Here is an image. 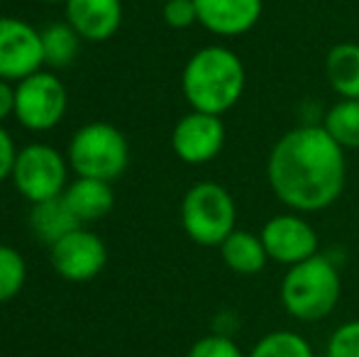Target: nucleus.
<instances>
[{
  "instance_id": "obj_21",
  "label": "nucleus",
  "mask_w": 359,
  "mask_h": 357,
  "mask_svg": "<svg viewBox=\"0 0 359 357\" xmlns=\"http://www.w3.org/2000/svg\"><path fill=\"white\" fill-rule=\"evenodd\" d=\"M27 279L25 257L10 245H0V306L13 301Z\"/></svg>"
},
{
  "instance_id": "obj_8",
  "label": "nucleus",
  "mask_w": 359,
  "mask_h": 357,
  "mask_svg": "<svg viewBox=\"0 0 359 357\" xmlns=\"http://www.w3.org/2000/svg\"><path fill=\"white\" fill-rule=\"evenodd\" d=\"M259 238L269 255V262L293 267L306 260L316 257L320 248L318 230L303 218V213H279L271 215L259 230Z\"/></svg>"
},
{
  "instance_id": "obj_23",
  "label": "nucleus",
  "mask_w": 359,
  "mask_h": 357,
  "mask_svg": "<svg viewBox=\"0 0 359 357\" xmlns=\"http://www.w3.org/2000/svg\"><path fill=\"white\" fill-rule=\"evenodd\" d=\"M325 357H359V321H347L332 330Z\"/></svg>"
},
{
  "instance_id": "obj_18",
  "label": "nucleus",
  "mask_w": 359,
  "mask_h": 357,
  "mask_svg": "<svg viewBox=\"0 0 359 357\" xmlns=\"http://www.w3.org/2000/svg\"><path fill=\"white\" fill-rule=\"evenodd\" d=\"M81 52V37L69 22H54L42 29L44 67L67 69L76 62Z\"/></svg>"
},
{
  "instance_id": "obj_6",
  "label": "nucleus",
  "mask_w": 359,
  "mask_h": 357,
  "mask_svg": "<svg viewBox=\"0 0 359 357\" xmlns=\"http://www.w3.org/2000/svg\"><path fill=\"white\" fill-rule=\"evenodd\" d=\"M69 159L52 144L34 142L18 152L13 169V184L29 203L57 198L69 186Z\"/></svg>"
},
{
  "instance_id": "obj_4",
  "label": "nucleus",
  "mask_w": 359,
  "mask_h": 357,
  "mask_svg": "<svg viewBox=\"0 0 359 357\" xmlns=\"http://www.w3.org/2000/svg\"><path fill=\"white\" fill-rule=\"evenodd\" d=\"M67 159L76 177L113 184L130 164V142L115 125L95 120L74 133Z\"/></svg>"
},
{
  "instance_id": "obj_12",
  "label": "nucleus",
  "mask_w": 359,
  "mask_h": 357,
  "mask_svg": "<svg viewBox=\"0 0 359 357\" xmlns=\"http://www.w3.org/2000/svg\"><path fill=\"white\" fill-rule=\"evenodd\" d=\"M198 25L217 37H240L257 27L264 0H196Z\"/></svg>"
},
{
  "instance_id": "obj_7",
  "label": "nucleus",
  "mask_w": 359,
  "mask_h": 357,
  "mask_svg": "<svg viewBox=\"0 0 359 357\" xmlns=\"http://www.w3.org/2000/svg\"><path fill=\"white\" fill-rule=\"evenodd\" d=\"M69 95L52 72H37L15 83V118L25 130L47 133L67 115Z\"/></svg>"
},
{
  "instance_id": "obj_1",
  "label": "nucleus",
  "mask_w": 359,
  "mask_h": 357,
  "mask_svg": "<svg viewBox=\"0 0 359 357\" xmlns=\"http://www.w3.org/2000/svg\"><path fill=\"white\" fill-rule=\"evenodd\" d=\"M266 181L286 208L303 215L325 210L345 189V149L323 125H298L281 135L271 147Z\"/></svg>"
},
{
  "instance_id": "obj_17",
  "label": "nucleus",
  "mask_w": 359,
  "mask_h": 357,
  "mask_svg": "<svg viewBox=\"0 0 359 357\" xmlns=\"http://www.w3.org/2000/svg\"><path fill=\"white\" fill-rule=\"evenodd\" d=\"M325 76L340 98L359 100V42H337L327 52Z\"/></svg>"
},
{
  "instance_id": "obj_10",
  "label": "nucleus",
  "mask_w": 359,
  "mask_h": 357,
  "mask_svg": "<svg viewBox=\"0 0 359 357\" xmlns=\"http://www.w3.org/2000/svg\"><path fill=\"white\" fill-rule=\"evenodd\" d=\"M49 262L62 279L83 284L103 271L108 262V248L98 235L81 225L49 248Z\"/></svg>"
},
{
  "instance_id": "obj_26",
  "label": "nucleus",
  "mask_w": 359,
  "mask_h": 357,
  "mask_svg": "<svg viewBox=\"0 0 359 357\" xmlns=\"http://www.w3.org/2000/svg\"><path fill=\"white\" fill-rule=\"evenodd\" d=\"M10 115H15V86L0 79V123Z\"/></svg>"
},
{
  "instance_id": "obj_5",
  "label": "nucleus",
  "mask_w": 359,
  "mask_h": 357,
  "mask_svg": "<svg viewBox=\"0 0 359 357\" xmlns=\"http://www.w3.org/2000/svg\"><path fill=\"white\" fill-rule=\"evenodd\" d=\"M235 223V198L215 181H198L181 198V228L201 248H220Z\"/></svg>"
},
{
  "instance_id": "obj_24",
  "label": "nucleus",
  "mask_w": 359,
  "mask_h": 357,
  "mask_svg": "<svg viewBox=\"0 0 359 357\" xmlns=\"http://www.w3.org/2000/svg\"><path fill=\"white\" fill-rule=\"evenodd\" d=\"M161 18L171 29H189L198 25L196 0H166L161 8Z\"/></svg>"
},
{
  "instance_id": "obj_27",
  "label": "nucleus",
  "mask_w": 359,
  "mask_h": 357,
  "mask_svg": "<svg viewBox=\"0 0 359 357\" xmlns=\"http://www.w3.org/2000/svg\"><path fill=\"white\" fill-rule=\"evenodd\" d=\"M42 3H49V5H54V3H67V0H42Z\"/></svg>"
},
{
  "instance_id": "obj_15",
  "label": "nucleus",
  "mask_w": 359,
  "mask_h": 357,
  "mask_svg": "<svg viewBox=\"0 0 359 357\" xmlns=\"http://www.w3.org/2000/svg\"><path fill=\"white\" fill-rule=\"evenodd\" d=\"M76 228H81V223L64 201V194L57 196V198L32 203V208H29V230L39 243L49 245V248Z\"/></svg>"
},
{
  "instance_id": "obj_3",
  "label": "nucleus",
  "mask_w": 359,
  "mask_h": 357,
  "mask_svg": "<svg viewBox=\"0 0 359 357\" xmlns=\"http://www.w3.org/2000/svg\"><path fill=\"white\" fill-rule=\"evenodd\" d=\"M340 271L332 264V260L323 257L320 252L306 262L288 267L279 286L284 311L301 323H318L327 318L340 304Z\"/></svg>"
},
{
  "instance_id": "obj_20",
  "label": "nucleus",
  "mask_w": 359,
  "mask_h": 357,
  "mask_svg": "<svg viewBox=\"0 0 359 357\" xmlns=\"http://www.w3.org/2000/svg\"><path fill=\"white\" fill-rule=\"evenodd\" d=\"M247 357H316V353L296 330H271L257 340Z\"/></svg>"
},
{
  "instance_id": "obj_22",
  "label": "nucleus",
  "mask_w": 359,
  "mask_h": 357,
  "mask_svg": "<svg viewBox=\"0 0 359 357\" xmlns=\"http://www.w3.org/2000/svg\"><path fill=\"white\" fill-rule=\"evenodd\" d=\"M186 357H247L242 348L225 333H210L191 345Z\"/></svg>"
},
{
  "instance_id": "obj_25",
  "label": "nucleus",
  "mask_w": 359,
  "mask_h": 357,
  "mask_svg": "<svg viewBox=\"0 0 359 357\" xmlns=\"http://www.w3.org/2000/svg\"><path fill=\"white\" fill-rule=\"evenodd\" d=\"M20 149L15 147V140L8 130L0 125V181L13 177V169H15V159H18Z\"/></svg>"
},
{
  "instance_id": "obj_13",
  "label": "nucleus",
  "mask_w": 359,
  "mask_h": 357,
  "mask_svg": "<svg viewBox=\"0 0 359 357\" xmlns=\"http://www.w3.org/2000/svg\"><path fill=\"white\" fill-rule=\"evenodd\" d=\"M67 22L86 42H105L123 25V0H67Z\"/></svg>"
},
{
  "instance_id": "obj_11",
  "label": "nucleus",
  "mask_w": 359,
  "mask_h": 357,
  "mask_svg": "<svg viewBox=\"0 0 359 357\" xmlns=\"http://www.w3.org/2000/svg\"><path fill=\"white\" fill-rule=\"evenodd\" d=\"M225 147V125L220 115L191 110L171 130V149L184 164L201 167L213 162Z\"/></svg>"
},
{
  "instance_id": "obj_16",
  "label": "nucleus",
  "mask_w": 359,
  "mask_h": 357,
  "mask_svg": "<svg viewBox=\"0 0 359 357\" xmlns=\"http://www.w3.org/2000/svg\"><path fill=\"white\" fill-rule=\"evenodd\" d=\"M220 257L225 267L240 276H255L269 262V255L264 250V243L252 230L235 228L220 245Z\"/></svg>"
},
{
  "instance_id": "obj_19",
  "label": "nucleus",
  "mask_w": 359,
  "mask_h": 357,
  "mask_svg": "<svg viewBox=\"0 0 359 357\" xmlns=\"http://www.w3.org/2000/svg\"><path fill=\"white\" fill-rule=\"evenodd\" d=\"M323 128L342 149H359V100H337L325 113Z\"/></svg>"
},
{
  "instance_id": "obj_2",
  "label": "nucleus",
  "mask_w": 359,
  "mask_h": 357,
  "mask_svg": "<svg viewBox=\"0 0 359 357\" xmlns=\"http://www.w3.org/2000/svg\"><path fill=\"white\" fill-rule=\"evenodd\" d=\"M245 86L247 72L242 59L220 44L198 49L181 72V90L191 110L220 118L240 103Z\"/></svg>"
},
{
  "instance_id": "obj_9",
  "label": "nucleus",
  "mask_w": 359,
  "mask_h": 357,
  "mask_svg": "<svg viewBox=\"0 0 359 357\" xmlns=\"http://www.w3.org/2000/svg\"><path fill=\"white\" fill-rule=\"evenodd\" d=\"M42 67V32L22 18L0 15V79L18 83Z\"/></svg>"
},
{
  "instance_id": "obj_14",
  "label": "nucleus",
  "mask_w": 359,
  "mask_h": 357,
  "mask_svg": "<svg viewBox=\"0 0 359 357\" xmlns=\"http://www.w3.org/2000/svg\"><path fill=\"white\" fill-rule=\"evenodd\" d=\"M64 201H67L69 208L74 210L79 223L86 225V223H95V220L105 218V215L113 210L115 191L110 181L79 177L64 189Z\"/></svg>"
}]
</instances>
